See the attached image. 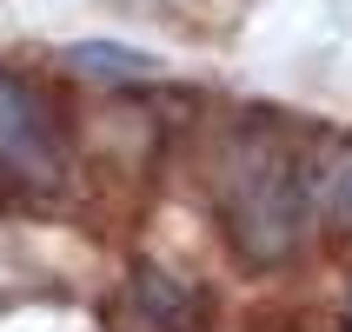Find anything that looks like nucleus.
Wrapping results in <instances>:
<instances>
[{
  "label": "nucleus",
  "mask_w": 352,
  "mask_h": 332,
  "mask_svg": "<svg viewBox=\"0 0 352 332\" xmlns=\"http://www.w3.org/2000/svg\"><path fill=\"white\" fill-rule=\"evenodd\" d=\"M219 206L239 253L253 266H279L306 233V166L293 140L273 126H246L219 159Z\"/></svg>",
  "instance_id": "obj_1"
},
{
  "label": "nucleus",
  "mask_w": 352,
  "mask_h": 332,
  "mask_svg": "<svg viewBox=\"0 0 352 332\" xmlns=\"http://www.w3.org/2000/svg\"><path fill=\"white\" fill-rule=\"evenodd\" d=\"M0 179L20 193H54L67 179V133L27 80L0 74Z\"/></svg>",
  "instance_id": "obj_2"
},
{
  "label": "nucleus",
  "mask_w": 352,
  "mask_h": 332,
  "mask_svg": "<svg viewBox=\"0 0 352 332\" xmlns=\"http://www.w3.org/2000/svg\"><path fill=\"white\" fill-rule=\"evenodd\" d=\"M133 313H140V326H153V332H199L206 293H193L186 279L160 273V266H140L133 273Z\"/></svg>",
  "instance_id": "obj_3"
},
{
  "label": "nucleus",
  "mask_w": 352,
  "mask_h": 332,
  "mask_svg": "<svg viewBox=\"0 0 352 332\" xmlns=\"http://www.w3.org/2000/svg\"><path fill=\"white\" fill-rule=\"evenodd\" d=\"M67 67L87 80H146L160 60L133 54V47H113V40H80V47H67Z\"/></svg>",
  "instance_id": "obj_4"
},
{
  "label": "nucleus",
  "mask_w": 352,
  "mask_h": 332,
  "mask_svg": "<svg viewBox=\"0 0 352 332\" xmlns=\"http://www.w3.org/2000/svg\"><path fill=\"white\" fill-rule=\"evenodd\" d=\"M319 206H326L333 226H346V233H352V153H339L333 166L319 173Z\"/></svg>",
  "instance_id": "obj_5"
}]
</instances>
